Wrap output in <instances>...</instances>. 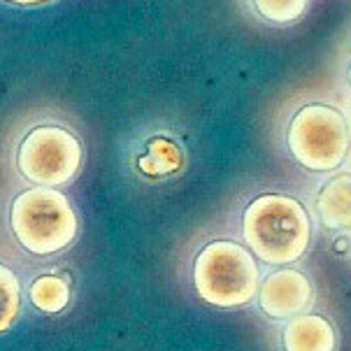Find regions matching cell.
Masks as SVG:
<instances>
[{"mask_svg": "<svg viewBox=\"0 0 351 351\" xmlns=\"http://www.w3.org/2000/svg\"><path fill=\"white\" fill-rule=\"evenodd\" d=\"M242 237L254 256L270 265H289L312 242V219L300 200L284 193H263L242 214Z\"/></svg>", "mask_w": 351, "mask_h": 351, "instance_id": "1", "label": "cell"}, {"mask_svg": "<svg viewBox=\"0 0 351 351\" xmlns=\"http://www.w3.org/2000/svg\"><path fill=\"white\" fill-rule=\"evenodd\" d=\"M10 226L16 242L35 256L68 249L80 230V219L68 195L51 186H33L12 202Z\"/></svg>", "mask_w": 351, "mask_h": 351, "instance_id": "2", "label": "cell"}, {"mask_svg": "<svg viewBox=\"0 0 351 351\" xmlns=\"http://www.w3.org/2000/svg\"><path fill=\"white\" fill-rule=\"evenodd\" d=\"M287 147L309 172H335L351 154V128L342 110L326 103L302 105L289 121Z\"/></svg>", "mask_w": 351, "mask_h": 351, "instance_id": "3", "label": "cell"}, {"mask_svg": "<svg viewBox=\"0 0 351 351\" xmlns=\"http://www.w3.org/2000/svg\"><path fill=\"white\" fill-rule=\"evenodd\" d=\"M261 272L254 254L233 240H217L193 261L198 295L214 307H242L258 293Z\"/></svg>", "mask_w": 351, "mask_h": 351, "instance_id": "4", "label": "cell"}, {"mask_svg": "<svg viewBox=\"0 0 351 351\" xmlns=\"http://www.w3.org/2000/svg\"><path fill=\"white\" fill-rule=\"evenodd\" d=\"M84 152L73 130L63 126H35L21 140L16 168L35 186H63L73 182L82 168Z\"/></svg>", "mask_w": 351, "mask_h": 351, "instance_id": "5", "label": "cell"}, {"mask_svg": "<svg viewBox=\"0 0 351 351\" xmlns=\"http://www.w3.org/2000/svg\"><path fill=\"white\" fill-rule=\"evenodd\" d=\"M312 302V284L305 272L284 267L265 277L258 287V305L272 319H293Z\"/></svg>", "mask_w": 351, "mask_h": 351, "instance_id": "6", "label": "cell"}, {"mask_svg": "<svg viewBox=\"0 0 351 351\" xmlns=\"http://www.w3.org/2000/svg\"><path fill=\"white\" fill-rule=\"evenodd\" d=\"M314 205L324 228L351 233V172H337L321 184Z\"/></svg>", "mask_w": 351, "mask_h": 351, "instance_id": "7", "label": "cell"}, {"mask_svg": "<svg viewBox=\"0 0 351 351\" xmlns=\"http://www.w3.org/2000/svg\"><path fill=\"white\" fill-rule=\"evenodd\" d=\"M284 351H335V328L319 314H298L284 328Z\"/></svg>", "mask_w": 351, "mask_h": 351, "instance_id": "8", "label": "cell"}, {"mask_svg": "<svg viewBox=\"0 0 351 351\" xmlns=\"http://www.w3.org/2000/svg\"><path fill=\"white\" fill-rule=\"evenodd\" d=\"M28 298L35 309L45 314H58L68 307L70 302V287L61 277L43 275L38 277L28 289Z\"/></svg>", "mask_w": 351, "mask_h": 351, "instance_id": "9", "label": "cell"}, {"mask_svg": "<svg viewBox=\"0 0 351 351\" xmlns=\"http://www.w3.org/2000/svg\"><path fill=\"white\" fill-rule=\"evenodd\" d=\"M21 312V282L16 272L0 263V332L10 330Z\"/></svg>", "mask_w": 351, "mask_h": 351, "instance_id": "10", "label": "cell"}, {"mask_svg": "<svg viewBox=\"0 0 351 351\" xmlns=\"http://www.w3.org/2000/svg\"><path fill=\"white\" fill-rule=\"evenodd\" d=\"M252 5L261 19L277 26L295 23L307 10V0H252Z\"/></svg>", "mask_w": 351, "mask_h": 351, "instance_id": "11", "label": "cell"}, {"mask_svg": "<svg viewBox=\"0 0 351 351\" xmlns=\"http://www.w3.org/2000/svg\"><path fill=\"white\" fill-rule=\"evenodd\" d=\"M10 5H19V8H38V5H47L53 3V0H5Z\"/></svg>", "mask_w": 351, "mask_h": 351, "instance_id": "12", "label": "cell"}, {"mask_svg": "<svg viewBox=\"0 0 351 351\" xmlns=\"http://www.w3.org/2000/svg\"><path fill=\"white\" fill-rule=\"evenodd\" d=\"M347 82H349V88H351V58H349V68H347Z\"/></svg>", "mask_w": 351, "mask_h": 351, "instance_id": "13", "label": "cell"}, {"mask_svg": "<svg viewBox=\"0 0 351 351\" xmlns=\"http://www.w3.org/2000/svg\"><path fill=\"white\" fill-rule=\"evenodd\" d=\"M349 128H351V110H349Z\"/></svg>", "mask_w": 351, "mask_h": 351, "instance_id": "14", "label": "cell"}]
</instances>
